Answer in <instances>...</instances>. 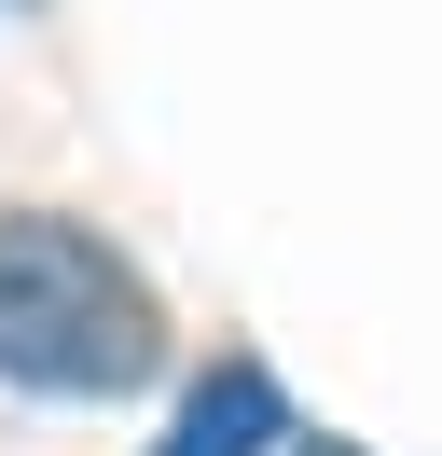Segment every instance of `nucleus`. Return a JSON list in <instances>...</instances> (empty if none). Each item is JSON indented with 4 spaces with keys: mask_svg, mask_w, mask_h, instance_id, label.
Instances as JSON below:
<instances>
[{
    "mask_svg": "<svg viewBox=\"0 0 442 456\" xmlns=\"http://www.w3.org/2000/svg\"><path fill=\"white\" fill-rule=\"evenodd\" d=\"M263 443H291V401H276L263 360H221L208 387L180 401V428H166L152 456H263Z\"/></svg>",
    "mask_w": 442,
    "mask_h": 456,
    "instance_id": "obj_2",
    "label": "nucleus"
},
{
    "mask_svg": "<svg viewBox=\"0 0 442 456\" xmlns=\"http://www.w3.org/2000/svg\"><path fill=\"white\" fill-rule=\"evenodd\" d=\"M304 456H359V443H332V428H318V443H304Z\"/></svg>",
    "mask_w": 442,
    "mask_h": 456,
    "instance_id": "obj_3",
    "label": "nucleus"
},
{
    "mask_svg": "<svg viewBox=\"0 0 442 456\" xmlns=\"http://www.w3.org/2000/svg\"><path fill=\"white\" fill-rule=\"evenodd\" d=\"M152 360H166V305L138 290V263L55 208H14L0 222V373L55 401H125Z\"/></svg>",
    "mask_w": 442,
    "mask_h": 456,
    "instance_id": "obj_1",
    "label": "nucleus"
}]
</instances>
